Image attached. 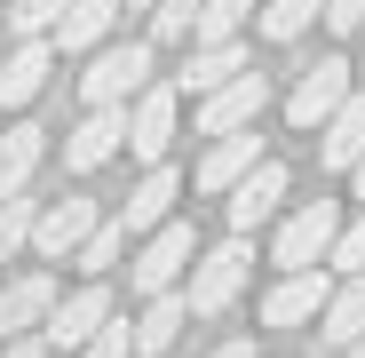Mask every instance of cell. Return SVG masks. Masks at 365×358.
<instances>
[{"instance_id":"1","label":"cell","mask_w":365,"mask_h":358,"mask_svg":"<svg viewBox=\"0 0 365 358\" xmlns=\"http://www.w3.org/2000/svg\"><path fill=\"white\" fill-rule=\"evenodd\" d=\"M247 279H255V247H247V231H230L222 247H207V255L191 263V287H182V294H191L199 319H222L238 294H247Z\"/></svg>"},{"instance_id":"2","label":"cell","mask_w":365,"mask_h":358,"mask_svg":"<svg viewBox=\"0 0 365 358\" xmlns=\"http://www.w3.org/2000/svg\"><path fill=\"white\" fill-rule=\"evenodd\" d=\"M151 88V40H103L80 72V96L88 104H128Z\"/></svg>"},{"instance_id":"3","label":"cell","mask_w":365,"mask_h":358,"mask_svg":"<svg viewBox=\"0 0 365 358\" xmlns=\"http://www.w3.org/2000/svg\"><path fill=\"white\" fill-rule=\"evenodd\" d=\"M191 263H199V231L167 215L159 231H143V255L128 263V287H135V294H167L182 271H191Z\"/></svg>"},{"instance_id":"4","label":"cell","mask_w":365,"mask_h":358,"mask_svg":"<svg viewBox=\"0 0 365 358\" xmlns=\"http://www.w3.org/2000/svg\"><path fill=\"white\" fill-rule=\"evenodd\" d=\"M128 151V104H88V119L64 136V167L72 175H96L103 159Z\"/></svg>"},{"instance_id":"5","label":"cell","mask_w":365,"mask_h":358,"mask_svg":"<svg viewBox=\"0 0 365 358\" xmlns=\"http://www.w3.org/2000/svg\"><path fill=\"white\" fill-rule=\"evenodd\" d=\"M334 239H341L334 199H310V207H294V215H286V231H278V263H286V271H310V263L334 255Z\"/></svg>"},{"instance_id":"6","label":"cell","mask_w":365,"mask_h":358,"mask_svg":"<svg viewBox=\"0 0 365 358\" xmlns=\"http://www.w3.org/2000/svg\"><path fill=\"white\" fill-rule=\"evenodd\" d=\"M262 104H270V80L247 64L238 80H222L215 96H199V136H230V128H255V119H262Z\"/></svg>"},{"instance_id":"7","label":"cell","mask_w":365,"mask_h":358,"mask_svg":"<svg viewBox=\"0 0 365 358\" xmlns=\"http://www.w3.org/2000/svg\"><path fill=\"white\" fill-rule=\"evenodd\" d=\"M341 104H349V64H341V56H318V72H302V88L286 96V119L310 136V128H326Z\"/></svg>"},{"instance_id":"8","label":"cell","mask_w":365,"mask_h":358,"mask_svg":"<svg viewBox=\"0 0 365 358\" xmlns=\"http://www.w3.org/2000/svg\"><path fill=\"white\" fill-rule=\"evenodd\" d=\"M326 303H334V287H326L318 263H310V271H286V279L262 294V327H310V319H326Z\"/></svg>"},{"instance_id":"9","label":"cell","mask_w":365,"mask_h":358,"mask_svg":"<svg viewBox=\"0 0 365 358\" xmlns=\"http://www.w3.org/2000/svg\"><path fill=\"white\" fill-rule=\"evenodd\" d=\"M255 167H262V136H255V128H230V136H215V144H207V159H199V192L230 199Z\"/></svg>"},{"instance_id":"10","label":"cell","mask_w":365,"mask_h":358,"mask_svg":"<svg viewBox=\"0 0 365 358\" xmlns=\"http://www.w3.org/2000/svg\"><path fill=\"white\" fill-rule=\"evenodd\" d=\"M103 215L88 207V199H56V207H40V223H32V247H40V263H72L80 247H88V231H96Z\"/></svg>"},{"instance_id":"11","label":"cell","mask_w":365,"mask_h":358,"mask_svg":"<svg viewBox=\"0 0 365 358\" xmlns=\"http://www.w3.org/2000/svg\"><path fill=\"white\" fill-rule=\"evenodd\" d=\"M103 319H111V287H103V279H88L80 294H64V303L48 311V327H40V334H48L56 350H80V342H88Z\"/></svg>"},{"instance_id":"12","label":"cell","mask_w":365,"mask_h":358,"mask_svg":"<svg viewBox=\"0 0 365 358\" xmlns=\"http://www.w3.org/2000/svg\"><path fill=\"white\" fill-rule=\"evenodd\" d=\"M167 144H175V88H143L135 111H128V151H135L143 167H159Z\"/></svg>"},{"instance_id":"13","label":"cell","mask_w":365,"mask_h":358,"mask_svg":"<svg viewBox=\"0 0 365 358\" xmlns=\"http://www.w3.org/2000/svg\"><path fill=\"white\" fill-rule=\"evenodd\" d=\"M48 64H56V40H16L0 56V111H24L48 88Z\"/></svg>"},{"instance_id":"14","label":"cell","mask_w":365,"mask_h":358,"mask_svg":"<svg viewBox=\"0 0 365 358\" xmlns=\"http://www.w3.org/2000/svg\"><path fill=\"white\" fill-rule=\"evenodd\" d=\"M48 311H56V279H48V271L9 279V287H0V342H9V334H40Z\"/></svg>"},{"instance_id":"15","label":"cell","mask_w":365,"mask_h":358,"mask_svg":"<svg viewBox=\"0 0 365 358\" xmlns=\"http://www.w3.org/2000/svg\"><path fill=\"white\" fill-rule=\"evenodd\" d=\"M119 9H128V0H72L64 24H56V48H64V56H96V48L111 40Z\"/></svg>"},{"instance_id":"16","label":"cell","mask_w":365,"mask_h":358,"mask_svg":"<svg viewBox=\"0 0 365 358\" xmlns=\"http://www.w3.org/2000/svg\"><path fill=\"white\" fill-rule=\"evenodd\" d=\"M175 199H182V175L159 159V167H143V184L128 192V207H119V215H128V231H159V223L175 215Z\"/></svg>"},{"instance_id":"17","label":"cell","mask_w":365,"mask_h":358,"mask_svg":"<svg viewBox=\"0 0 365 358\" xmlns=\"http://www.w3.org/2000/svg\"><path fill=\"white\" fill-rule=\"evenodd\" d=\"M40 159H48V128H40V119H16V128H0V199L24 192Z\"/></svg>"},{"instance_id":"18","label":"cell","mask_w":365,"mask_h":358,"mask_svg":"<svg viewBox=\"0 0 365 358\" xmlns=\"http://www.w3.org/2000/svg\"><path fill=\"white\" fill-rule=\"evenodd\" d=\"M318 159H326V167H341V175L365 159V88H349V104L318 128Z\"/></svg>"},{"instance_id":"19","label":"cell","mask_w":365,"mask_h":358,"mask_svg":"<svg viewBox=\"0 0 365 358\" xmlns=\"http://www.w3.org/2000/svg\"><path fill=\"white\" fill-rule=\"evenodd\" d=\"M238 72H247V48H238V40H199V48H191V72H182L175 88H182V96H215V88L238 80Z\"/></svg>"},{"instance_id":"20","label":"cell","mask_w":365,"mask_h":358,"mask_svg":"<svg viewBox=\"0 0 365 358\" xmlns=\"http://www.w3.org/2000/svg\"><path fill=\"white\" fill-rule=\"evenodd\" d=\"M182 319H199L191 311V294H182V287H167V294H151V303H143V319H135V350L143 358H159L175 334H182Z\"/></svg>"},{"instance_id":"21","label":"cell","mask_w":365,"mask_h":358,"mask_svg":"<svg viewBox=\"0 0 365 358\" xmlns=\"http://www.w3.org/2000/svg\"><path fill=\"white\" fill-rule=\"evenodd\" d=\"M278 199H286V167H278V159H262V167L247 175V184L230 192V231H255V223H262Z\"/></svg>"},{"instance_id":"22","label":"cell","mask_w":365,"mask_h":358,"mask_svg":"<svg viewBox=\"0 0 365 358\" xmlns=\"http://www.w3.org/2000/svg\"><path fill=\"white\" fill-rule=\"evenodd\" d=\"M334 350L365 342V271H349V287H334V303H326V327H318Z\"/></svg>"},{"instance_id":"23","label":"cell","mask_w":365,"mask_h":358,"mask_svg":"<svg viewBox=\"0 0 365 358\" xmlns=\"http://www.w3.org/2000/svg\"><path fill=\"white\" fill-rule=\"evenodd\" d=\"M318 16H326V0H262V40H278V48H286V40L310 32Z\"/></svg>"},{"instance_id":"24","label":"cell","mask_w":365,"mask_h":358,"mask_svg":"<svg viewBox=\"0 0 365 358\" xmlns=\"http://www.w3.org/2000/svg\"><path fill=\"white\" fill-rule=\"evenodd\" d=\"M64 9H72V0H9L0 16H9V32H16V40H56Z\"/></svg>"},{"instance_id":"25","label":"cell","mask_w":365,"mask_h":358,"mask_svg":"<svg viewBox=\"0 0 365 358\" xmlns=\"http://www.w3.org/2000/svg\"><path fill=\"white\" fill-rule=\"evenodd\" d=\"M119 255H128V215H111V223H96V231H88V247H80L72 263H80L88 279H103V271H111Z\"/></svg>"},{"instance_id":"26","label":"cell","mask_w":365,"mask_h":358,"mask_svg":"<svg viewBox=\"0 0 365 358\" xmlns=\"http://www.w3.org/2000/svg\"><path fill=\"white\" fill-rule=\"evenodd\" d=\"M255 9H262V0H207V9H199V32H191V40H238Z\"/></svg>"},{"instance_id":"27","label":"cell","mask_w":365,"mask_h":358,"mask_svg":"<svg viewBox=\"0 0 365 358\" xmlns=\"http://www.w3.org/2000/svg\"><path fill=\"white\" fill-rule=\"evenodd\" d=\"M32 223H40V207H32L24 192H9V199H0V263H9L16 247H32Z\"/></svg>"},{"instance_id":"28","label":"cell","mask_w":365,"mask_h":358,"mask_svg":"<svg viewBox=\"0 0 365 358\" xmlns=\"http://www.w3.org/2000/svg\"><path fill=\"white\" fill-rule=\"evenodd\" d=\"M80 358H143V350H135V327L111 311V319H103V327H96V334L80 342Z\"/></svg>"},{"instance_id":"29","label":"cell","mask_w":365,"mask_h":358,"mask_svg":"<svg viewBox=\"0 0 365 358\" xmlns=\"http://www.w3.org/2000/svg\"><path fill=\"white\" fill-rule=\"evenodd\" d=\"M199 9H207V0H159V9H151V40H191L199 32Z\"/></svg>"},{"instance_id":"30","label":"cell","mask_w":365,"mask_h":358,"mask_svg":"<svg viewBox=\"0 0 365 358\" xmlns=\"http://www.w3.org/2000/svg\"><path fill=\"white\" fill-rule=\"evenodd\" d=\"M326 263H334V271H365V215L334 239V255H326Z\"/></svg>"},{"instance_id":"31","label":"cell","mask_w":365,"mask_h":358,"mask_svg":"<svg viewBox=\"0 0 365 358\" xmlns=\"http://www.w3.org/2000/svg\"><path fill=\"white\" fill-rule=\"evenodd\" d=\"M326 24H334V32H357V24H365V0H326Z\"/></svg>"},{"instance_id":"32","label":"cell","mask_w":365,"mask_h":358,"mask_svg":"<svg viewBox=\"0 0 365 358\" xmlns=\"http://www.w3.org/2000/svg\"><path fill=\"white\" fill-rule=\"evenodd\" d=\"M0 358H48V334H9V342H0Z\"/></svg>"},{"instance_id":"33","label":"cell","mask_w":365,"mask_h":358,"mask_svg":"<svg viewBox=\"0 0 365 358\" xmlns=\"http://www.w3.org/2000/svg\"><path fill=\"white\" fill-rule=\"evenodd\" d=\"M215 358H255V342H222V350H215Z\"/></svg>"},{"instance_id":"34","label":"cell","mask_w":365,"mask_h":358,"mask_svg":"<svg viewBox=\"0 0 365 358\" xmlns=\"http://www.w3.org/2000/svg\"><path fill=\"white\" fill-rule=\"evenodd\" d=\"M349 192H357V199H365V159H357V167H349Z\"/></svg>"},{"instance_id":"35","label":"cell","mask_w":365,"mask_h":358,"mask_svg":"<svg viewBox=\"0 0 365 358\" xmlns=\"http://www.w3.org/2000/svg\"><path fill=\"white\" fill-rule=\"evenodd\" d=\"M341 358H365V342H349V350H341Z\"/></svg>"},{"instance_id":"36","label":"cell","mask_w":365,"mask_h":358,"mask_svg":"<svg viewBox=\"0 0 365 358\" xmlns=\"http://www.w3.org/2000/svg\"><path fill=\"white\" fill-rule=\"evenodd\" d=\"M128 9H159V0H128Z\"/></svg>"}]
</instances>
